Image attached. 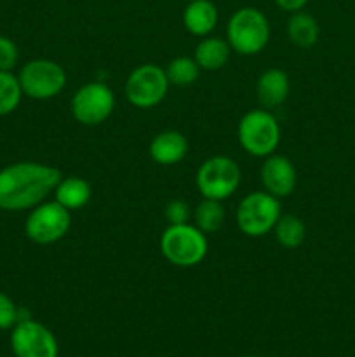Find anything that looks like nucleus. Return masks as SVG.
I'll return each mask as SVG.
<instances>
[{
	"label": "nucleus",
	"instance_id": "f257e3e1",
	"mask_svg": "<svg viewBox=\"0 0 355 357\" xmlns=\"http://www.w3.org/2000/svg\"><path fill=\"white\" fill-rule=\"evenodd\" d=\"M63 178L61 171L40 162H16L0 169V209L26 211L42 204Z\"/></svg>",
	"mask_w": 355,
	"mask_h": 357
},
{
	"label": "nucleus",
	"instance_id": "f03ea898",
	"mask_svg": "<svg viewBox=\"0 0 355 357\" xmlns=\"http://www.w3.org/2000/svg\"><path fill=\"white\" fill-rule=\"evenodd\" d=\"M270 38V23L256 7L235 10L226 24V42L242 56H254L265 49Z\"/></svg>",
	"mask_w": 355,
	"mask_h": 357
},
{
	"label": "nucleus",
	"instance_id": "7ed1b4c3",
	"mask_svg": "<svg viewBox=\"0 0 355 357\" xmlns=\"http://www.w3.org/2000/svg\"><path fill=\"white\" fill-rule=\"evenodd\" d=\"M160 251L164 258L176 267H194L207 255V239L205 234L191 223L169 225L160 237Z\"/></svg>",
	"mask_w": 355,
	"mask_h": 357
},
{
	"label": "nucleus",
	"instance_id": "20e7f679",
	"mask_svg": "<svg viewBox=\"0 0 355 357\" xmlns=\"http://www.w3.org/2000/svg\"><path fill=\"white\" fill-rule=\"evenodd\" d=\"M237 135L240 146L247 153L253 157H268L281 143V126L267 108H258L240 119Z\"/></svg>",
	"mask_w": 355,
	"mask_h": 357
},
{
	"label": "nucleus",
	"instance_id": "39448f33",
	"mask_svg": "<svg viewBox=\"0 0 355 357\" xmlns=\"http://www.w3.org/2000/svg\"><path fill=\"white\" fill-rule=\"evenodd\" d=\"M281 218V202L268 192H251L237 208V225L247 237H261L271 232Z\"/></svg>",
	"mask_w": 355,
	"mask_h": 357
},
{
	"label": "nucleus",
	"instance_id": "423d86ee",
	"mask_svg": "<svg viewBox=\"0 0 355 357\" xmlns=\"http://www.w3.org/2000/svg\"><path fill=\"white\" fill-rule=\"evenodd\" d=\"M240 178L242 173L235 160L226 155H214L198 167L197 188L204 199L221 202L239 188Z\"/></svg>",
	"mask_w": 355,
	"mask_h": 357
},
{
	"label": "nucleus",
	"instance_id": "0eeeda50",
	"mask_svg": "<svg viewBox=\"0 0 355 357\" xmlns=\"http://www.w3.org/2000/svg\"><path fill=\"white\" fill-rule=\"evenodd\" d=\"M21 91L31 100H51L66 86V72L61 65L51 59H31L21 68Z\"/></svg>",
	"mask_w": 355,
	"mask_h": 357
},
{
	"label": "nucleus",
	"instance_id": "6e6552de",
	"mask_svg": "<svg viewBox=\"0 0 355 357\" xmlns=\"http://www.w3.org/2000/svg\"><path fill=\"white\" fill-rule=\"evenodd\" d=\"M59 202H42L35 206L24 222V234L35 244H52L63 239L72 225V216Z\"/></svg>",
	"mask_w": 355,
	"mask_h": 357
},
{
	"label": "nucleus",
	"instance_id": "1a4fd4ad",
	"mask_svg": "<svg viewBox=\"0 0 355 357\" xmlns=\"http://www.w3.org/2000/svg\"><path fill=\"white\" fill-rule=\"evenodd\" d=\"M169 86L166 70L153 63H146L132 70L127 77L125 96L136 108H153L166 98Z\"/></svg>",
	"mask_w": 355,
	"mask_h": 357
},
{
	"label": "nucleus",
	"instance_id": "9d476101",
	"mask_svg": "<svg viewBox=\"0 0 355 357\" xmlns=\"http://www.w3.org/2000/svg\"><path fill=\"white\" fill-rule=\"evenodd\" d=\"M115 108V94L106 84L89 82L77 89L72 98V114L84 126H97L106 121Z\"/></svg>",
	"mask_w": 355,
	"mask_h": 357
},
{
	"label": "nucleus",
	"instance_id": "9b49d317",
	"mask_svg": "<svg viewBox=\"0 0 355 357\" xmlns=\"http://www.w3.org/2000/svg\"><path fill=\"white\" fill-rule=\"evenodd\" d=\"M10 349L16 357H58V340L49 328L30 317L16 323L10 333Z\"/></svg>",
	"mask_w": 355,
	"mask_h": 357
},
{
	"label": "nucleus",
	"instance_id": "f8f14e48",
	"mask_svg": "<svg viewBox=\"0 0 355 357\" xmlns=\"http://www.w3.org/2000/svg\"><path fill=\"white\" fill-rule=\"evenodd\" d=\"M260 176L265 192L271 194L274 197H287L294 192L296 169L287 157L275 155V153L268 155L261 166Z\"/></svg>",
	"mask_w": 355,
	"mask_h": 357
},
{
	"label": "nucleus",
	"instance_id": "ddd939ff",
	"mask_svg": "<svg viewBox=\"0 0 355 357\" xmlns=\"http://www.w3.org/2000/svg\"><path fill=\"white\" fill-rule=\"evenodd\" d=\"M188 152V142L181 132H159L150 143V157L160 166H173L181 162Z\"/></svg>",
	"mask_w": 355,
	"mask_h": 357
},
{
	"label": "nucleus",
	"instance_id": "4468645a",
	"mask_svg": "<svg viewBox=\"0 0 355 357\" xmlns=\"http://www.w3.org/2000/svg\"><path fill=\"white\" fill-rule=\"evenodd\" d=\"M258 101L265 108L281 107L289 96V77L284 70L270 68L261 73L256 84Z\"/></svg>",
	"mask_w": 355,
	"mask_h": 357
},
{
	"label": "nucleus",
	"instance_id": "2eb2a0df",
	"mask_svg": "<svg viewBox=\"0 0 355 357\" xmlns=\"http://www.w3.org/2000/svg\"><path fill=\"white\" fill-rule=\"evenodd\" d=\"M218 7L211 0H190L184 7L183 24L191 35L205 37L218 24Z\"/></svg>",
	"mask_w": 355,
	"mask_h": 357
},
{
	"label": "nucleus",
	"instance_id": "dca6fc26",
	"mask_svg": "<svg viewBox=\"0 0 355 357\" xmlns=\"http://www.w3.org/2000/svg\"><path fill=\"white\" fill-rule=\"evenodd\" d=\"M230 52H232V47L226 40L218 37H205L195 47L194 59L200 66V70L216 72L226 65Z\"/></svg>",
	"mask_w": 355,
	"mask_h": 357
},
{
	"label": "nucleus",
	"instance_id": "f3484780",
	"mask_svg": "<svg viewBox=\"0 0 355 357\" xmlns=\"http://www.w3.org/2000/svg\"><path fill=\"white\" fill-rule=\"evenodd\" d=\"M54 195L56 202H59L63 208H66L68 211H77L90 201L93 190L84 178L68 176L59 180V183L54 188Z\"/></svg>",
	"mask_w": 355,
	"mask_h": 357
},
{
	"label": "nucleus",
	"instance_id": "a211bd4d",
	"mask_svg": "<svg viewBox=\"0 0 355 357\" xmlns=\"http://www.w3.org/2000/svg\"><path fill=\"white\" fill-rule=\"evenodd\" d=\"M287 37L296 47H312L319 40V23L308 13H292L287 21Z\"/></svg>",
	"mask_w": 355,
	"mask_h": 357
},
{
	"label": "nucleus",
	"instance_id": "6ab92c4d",
	"mask_svg": "<svg viewBox=\"0 0 355 357\" xmlns=\"http://www.w3.org/2000/svg\"><path fill=\"white\" fill-rule=\"evenodd\" d=\"M275 239L281 246L287 250H296L305 243L306 229L305 223L294 215H281L278 222L274 227Z\"/></svg>",
	"mask_w": 355,
	"mask_h": 357
},
{
	"label": "nucleus",
	"instance_id": "aec40b11",
	"mask_svg": "<svg viewBox=\"0 0 355 357\" xmlns=\"http://www.w3.org/2000/svg\"><path fill=\"white\" fill-rule=\"evenodd\" d=\"M195 227L202 230L204 234H214L225 223V209L221 202L212 201V199H204L198 202V206L194 211Z\"/></svg>",
	"mask_w": 355,
	"mask_h": 357
},
{
	"label": "nucleus",
	"instance_id": "412c9836",
	"mask_svg": "<svg viewBox=\"0 0 355 357\" xmlns=\"http://www.w3.org/2000/svg\"><path fill=\"white\" fill-rule=\"evenodd\" d=\"M166 75L169 79V84H173V86L187 87L191 86L198 79V75H200V66L197 65V61L194 58L180 56V58H174L167 65Z\"/></svg>",
	"mask_w": 355,
	"mask_h": 357
},
{
	"label": "nucleus",
	"instance_id": "4be33fe9",
	"mask_svg": "<svg viewBox=\"0 0 355 357\" xmlns=\"http://www.w3.org/2000/svg\"><path fill=\"white\" fill-rule=\"evenodd\" d=\"M21 98H23V91H21L17 77L13 75V72L0 70V117L16 110Z\"/></svg>",
	"mask_w": 355,
	"mask_h": 357
},
{
	"label": "nucleus",
	"instance_id": "5701e85b",
	"mask_svg": "<svg viewBox=\"0 0 355 357\" xmlns=\"http://www.w3.org/2000/svg\"><path fill=\"white\" fill-rule=\"evenodd\" d=\"M17 59H19L17 45L9 37L0 35V70L2 72H10L16 66Z\"/></svg>",
	"mask_w": 355,
	"mask_h": 357
},
{
	"label": "nucleus",
	"instance_id": "b1692460",
	"mask_svg": "<svg viewBox=\"0 0 355 357\" xmlns=\"http://www.w3.org/2000/svg\"><path fill=\"white\" fill-rule=\"evenodd\" d=\"M17 312H19V309L10 300V296L0 291V330H10V328L16 326Z\"/></svg>",
	"mask_w": 355,
	"mask_h": 357
},
{
	"label": "nucleus",
	"instance_id": "393cba45",
	"mask_svg": "<svg viewBox=\"0 0 355 357\" xmlns=\"http://www.w3.org/2000/svg\"><path fill=\"white\" fill-rule=\"evenodd\" d=\"M164 215H166L169 225H181V223H188V220H190V208L184 201L176 199L166 206Z\"/></svg>",
	"mask_w": 355,
	"mask_h": 357
},
{
	"label": "nucleus",
	"instance_id": "a878e982",
	"mask_svg": "<svg viewBox=\"0 0 355 357\" xmlns=\"http://www.w3.org/2000/svg\"><path fill=\"white\" fill-rule=\"evenodd\" d=\"M282 10H287V13H298L303 10V7L308 3V0H274Z\"/></svg>",
	"mask_w": 355,
	"mask_h": 357
},
{
	"label": "nucleus",
	"instance_id": "bb28decb",
	"mask_svg": "<svg viewBox=\"0 0 355 357\" xmlns=\"http://www.w3.org/2000/svg\"><path fill=\"white\" fill-rule=\"evenodd\" d=\"M188 2H190V0H188Z\"/></svg>",
	"mask_w": 355,
	"mask_h": 357
}]
</instances>
